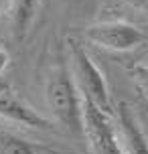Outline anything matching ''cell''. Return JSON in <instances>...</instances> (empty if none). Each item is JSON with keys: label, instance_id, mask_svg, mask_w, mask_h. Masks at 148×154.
Here are the masks:
<instances>
[{"label": "cell", "instance_id": "1", "mask_svg": "<svg viewBox=\"0 0 148 154\" xmlns=\"http://www.w3.org/2000/svg\"><path fill=\"white\" fill-rule=\"evenodd\" d=\"M45 100L55 122L75 138H83V100L67 63L59 59L49 71Z\"/></svg>", "mask_w": 148, "mask_h": 154}, {"label": "cell", "instance_id": "2", "mask_svg": "<svg viewBox=\"0 0 148 154\" xmlns=\"http://www.w3.org/2000/svg\"><path fill=\"white\" fill-rule=\"evenodd\" d=\"M69 59H71V75H73V81L77 85L81 97L89 100L100 112L112 118L116 114V109L112 103V95H109L108 83L103 79V73L91 61V57L87 55L83 45L75 38H69Z\"/></svg>", "mask_w": 148, "mask_h": 154}, {"label": "cell", "instance_id": "3", "mask_svg": "<svg viewBox=\"0 0 148 154\" xmlns=\"http://www.w3.org/2000/svg\"><path fill=\"white\" fill-rule=\"evenodd\" d=\"M85 41L109 51H132L146 41V35L136 24L124 20H108V23L91 24L83 31Z\"/></svg>", "mask_w": 148, "mask_h": 154}, {"label": "cell", "instance_id": "4", "mask_svg": "<svg viewBox=\"0 0 148 154\" xmlns=\"http://www.w3.org/2000/svg\"><path fill=\"white\" fill-rule=\"evenodd\" d=\"M83 100V138L87 140L89 154H124L118 134L109 118L95 108L85 97Z\"/></svg>", "mask_w": 148, "mask_h": 154}, {"label": "cell", "instance_id": "5", "mask_svg": "<svg viewBox=\"0 0 148 154\" xmlns=\"http://www.w3.org/2000/svg\"><path fill=\"white\" fill-rule=\"evenodd\" d=\"M0 118L26 126V128L53 130V122L43 114H39L31 103H26L14 87L2 79H0Z\"/></svg>", "mask_w": 148, "mask_h": 154}, {"label": "cell", "instance_id": "6", "mask_svg": "<svg viewBox=\"0 0 148 154\" xmlns=\"http://www.w3.org/2000/svg\"><path fill=\"white\" fill-rule=\"evenodd\" d=\"M118 118V140L124 154H148V138L144 136L142 128L138 126L134 114L130 112L128 103L120 101L116 108Z\"/></svg>", "mask_w": 148, "mask_h": 154}, {"label": "cell", "instance_id": "7", "mask_svg": "<svg viewBox=\"0 0 148 154\" xmlns=\"http://www.w3.org/2000/svg\"><path fill=\"white\" fill-rule=\"evenodd\" d=\"M6 10L8 20H10V35L16 43H23L35 23L39 0H8Z\"/></svg>", "mask_w": 148, "mask_h": 154}, {"label": "cell", "instance_id": "8", "mask_svg": "<svg viewBox=\"0 0 148 154\" xmlns=\"http://www.w3.org/2000/svg\"><path fill=\"white\" fill-rule=\"evenodd\" d=\"M0 154H67L59 148L23 138L14 132L0 130Z\"/></svg>", "mask_w": 148, "mask_h": 154}, {"label": "cell", "instance_id": "9", "mask_svg": "<svg viewBox=\"0 0 148 154\" xmlns=\"http://www.w3.org/2000/svg\"><path fill=\"white\" fill-rule=\"evenodd\" d=\"M124 4L136 8V10H142V12H148V0H122Z\"/></svg>", "mask_w": 148, "mask_h": 154}, {"label": "cell", "instance_id": "10", "mask_svg": "<svg viewBox=\"0 0 148 154\" xmlns=\"http://www.w3.org/2000/svg\"><path fill=\"white\" fill-rule=\"evenodd\" d=\"M8 65H10V55H8V51L4 47H0V75L4 73V69Z\"/></svg>", "mask_w": 148, "mask_h": 154}, {"label": "cell", "instance_id": "11", "mask_svg": "<svg viewBox=\"0 0 148 154\" xmlns=\"http://www.w3.org/2000/svg\"><path fill=\"white\" fill-rule=\"evenodd\" d=\"M8 6V0H0V14L4 12V8Z\"/></svg>", "mask_w": 148, "mask_h": 154}]
</instances>
